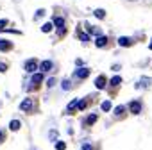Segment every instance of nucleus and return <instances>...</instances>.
<instances>
[{
  "mask_svg": "<svg viewBox=\"0 0 152 150\" xmlns=\"http://www.w3.org/2000/svg\"><path fill=\"white\" fill-rule=\"evenodd\" d=\"M18 111L25 116H34L39 113V98L36 95H25L18 102Z\"/></svg>",
  "mask_w": 152,
  "mask_h": 150,
  "instance_id": "1",
  "label": "nucleus"
},
{
  "mask_svg": "<svg viewBox=\"0 0 152 150\" xmlns=\"http://www.w3.org/2000/svg\"><path fill=\"white\" fill-rule=\"evenodd\" d=\"M99 122H100V113L90 109V111L83 113V116L79 118V127H81L83 130H91Z\"/></svg>",
  "mask_w": 152,
  "mask_h": 150,
  "instance_id": "2",
  "label": "nucleus"
},
{
  "mask_svg": "<svg viewBox=\"0 0 152 150\" xmlns=\"http://www.w3.org/2000/svg\"><path fill=\"white\" fill-rule=\"evenodd\" d=\"M124 86V77H122V73H113L111 77H107V88H106V93L109 95V98L116 97L118 91L122 90Z\"/></svg>",
  "mask_w": 152,
  "mask_h": 150,
  "instance_id": "3",
  "label": "nucleus"
},
{
  "mask_svg": "<svg viewBox=\"0 0 152 150\" xmlns=\"http://www.w3.org/2000/svg\"><path fill=\"white\" fill-rule=\"evenodd\" d=\"M115 38H116V36L104 32V34H100V36H95L93 41H91V45H93L97 50H109V48H113V45H115Z\"/></svg>",
  "mask_w": 152,
  "mask_h": 150,
  "instance_id": "4",
  "label": "nucleus"
},
{
  "mask_svg": "<svg viewBox=\"0 0 152 150\" xmlns=\"http://www.w3.org/2000/svg\"><path fill=\"white\" fill-rule=\"evenodd\" d=\"M91 73H93V68L86 64V66H81V68H73L72 73H70V77L77 84H83V82H86L91 77Z\"/></svg>",
  "mask_w": 152,
  "mask_h": 150,
  "instance_id": "5",
  "label": "nucleus"
},
{
  "mask_svg": "<svg viewBox=\"0 0 152 150\" xmlns=\"http://www.w3.org/2000/svg\"><path fill=\"white\" fill-rule=\"evenodd\" d=\"M125 106H127V111H129L131 116H141V114L145 113V100H143L141 97L131 98Z\"/></svg>",
  "mask_w": 152,
  "mask_h": 150,
  "instance_id": "6",
  "label": "nucleus"
},
{
  "mask_svg": "<svg viewBox=\"0 0 152 150\" xmlns=\"http://www.w3.org/2000/svg\"><path fill=\"white\" fill-rule=\"evenodd\" d=\"M38 70L45 75H52V73L59 71V63L54 57H45V59H39V68Z\"/></svg>",
  "mask_w": 152,
  "mask_h": 150,
  "instance_id": "7",
  "label": "nucleus"
},
{
  "mask_svg": "<svg viewBox=\"0 0 152 150\" xmlns=\"http://www.w3.org/2000/svg\"><path fill=\"white\" fill-rule=\"evenodd\" d=\"M132 88H134L136 91H143V93L150 91V90H152V75H147V73L140 75V77L134 81Z\"/></svg>",
  "mask_w": 152,
  "mask_h": 150,
  "instance_id": "8",
  "label": "nucleus"
},
{
  "mask_svg": "<svg viewBox=\"0 0 152 150\" xmlns=\"http://www.w3.org/2000/svg\"><path fill=\"white\" fill-rule=\"evenodd\" d=\"M115 45H116L120 50H129V48H132L134 45H138V41L134 39L132 34H120V36L115 38Z\"/></svg>",
  "mask_w": 152,
  "mask_h": 150,
  "instance_id": "9",
  "label": "nucleus"
},
{
  "mask_svg": "<svg viewBox=\"0 0 152 150\" xmlns=\"http://www.w3.org/2000/svg\"><path fill=\"white\" fill-rule=\"evenodd\" d=\"M73 38L77 39L83 47H86V48H88V47L91 45V41H93V38H91V36H90L83 27H81V23H79V22H77V25H75V29H73Z\"/></svg>",
  "mask_w": 152,
  "mask_h": 150,
  "instance_id": "10",
  "label": "nucleus"
},
{
  "mask_svg": "<svg viewBox=\"0 0 152 150\" xmlns=\"http://www.w3.org/2000/svg\"><path fill=\"white\" fill-rule=\"evenodd\" d=\"M81 84H77V82H75L72 77H70V75H66V77H59V93L63 95V93H72V91H75V90H77Z\"/></svg>",
  "mask_w": 152,
  "mask_h": 150,
  "instance_id": "11",
  "label": "nucleus"
},
{
  "mask_svg": "<svg viewBox=\"0 0 152 150\" xmlns=\"http://www.w3.org/2000/svg\"><path fill=\"white\" fill-rule=\"evenodd\" d=\"M113 123H118V122H124L127 116H129V111H127V106L125 104H115L113 106V111L109 113Z\"/></svg>",
  "mask_w": 152,
  "mask_h": 150,
  "instance_id": "12",
  "label": "nucleus"
},
{
  "mask_svg": "<svg viewBox=\"0 0 152 150\" xmlns=\"http://www.w3.org/2000/svg\"><path fill=\"white\" fill-rule=\"evenodd\" d=\"M38 68H39V57H34V55H32V57H27V59L22 61V70H23V73H27V75L38 71Z\"/></svg>",
  "mask_w": 152,
  "mask_h": 150,
  "instance_id": "13",
  "label": "nucleus"
},
{
  "mask_svg": "<svg viewBox=\"0 0 152 150\" xmlns=\"http://www.w3.org/2000/svg\"><path fill=\"white\" fill-rule=\"evenodd\" d=\"M15 48H16V45L11 38H7L4 34L0 36V54H11Z\"/></svg>",
  "mask_w": 152,
  "mask_h": 150,
  "instance_id": "14",
  "label": "nucleus"
},
{
  "mask_svg": "<svg viewBox=\"0 0 152 150\" xmlns=\"http://www.w3.org/2000/svg\"><path fill=\"white\" fill-rule=\"evenodd\" d=\"M57 86H59V77H57V73L47 75V79H45V82H43L45 91L52 93V91H56V90H57Z\"/></svg>",
  "mask_w": 152,
  "mask_h": 150,
  "instance_id": "15",
  "label": "nucleus"
},
{
  "mask_svg": "<svg viewBox=\"0 0 152 150\" xmlns=\"http://www.w3.org/2000/svg\"><path fill=\"white\" fill-rule=\"evenodd\" d=\"M113 106H115L113 98L106 97V98H100V100H99L97 109H99V113H100V114H109V113L113 111Z\"/></svg>",
  "mask_w": 152,
  "mask_h": 150,
  "instance_id": "16",
  "label": "nucleus"
},
{
  "mask_svg": "<svg viewBox=\"0 0 152 150\" xmlns=\"http://www.w3.org/2000/svg\"><path fill=\"white\" fill-rule=\"evenodd\" d=\"M93 88H95V91H100V93L106 91V88H107V75H106V73L95 75V79H93Z\"/></svg>",
  "mask_w": 152,
  "mask_h": 150,
  "instance_id": "17",
  "label": "nucleus"
},
{
  "mask_svg": "<svg viewBox=\"0 0 152 150\" xmlns=\"http://www.w3.org/2000/svg\"><path fill=\"white\" fill-rule=\"evenodd\" d=\"M7 130H9V134H18L22 129H23V122H22V118H18V116H13L9 122H7Z\"/></svg>",
  "mask_w": 152,
  "mask_h": 150,
  "instance_id": "18",
  "label": "nucleus"
},
{
  "mask_svg": "<svg viewBox=\"0 0 152 150\" xmlns=\"http://www.w3.org/2000/svg\"><path fill=\"white\" fill-rule=\"evenodd\" d=\"M77 100H79V97H73L72 100L66 102V106L63 109V116H75L77 114Z\"/></svg>",
  "mask_w": 152,
  "mask_h": 150,
  "instance_id": "19",
  "label": "nucleus"
},
{
  "mask_svg": "<svg viewBox=\"0 0 152 150\" xmlns=\"http://www.w3.org/2000/svg\"><path fill=\"white\" fill-rule=\"evenodd\" d=\"M97 22H106L107 20V9L106 7H91V13H90Z\"/></svg>",
  "mask_w": 152,
  "mask_h": 150,
  "instance_id": "20",
  "label": "nucleus"
},
{
  "mask_svg": "<svg viewBox=\"0 0 152 150\" xmlns=\"http://www.w3.org/2000/svg\"><path fill=\"white\" fill-rule=\"evenodd\" d=\"M102 145L99 141L93 139H86V141H79V150H100Z\"/></svg>",
  "mask_w": 152,
  "mask_h": 150,
  "instance_id": "21",
  "label": "nucleus"
},
{
  "mask_svg": "<svg viewBox=\"0 0 152 150\" xmlns=\"http://www.w3.org/2000/svg\"><path fill=\"white\" fill-rule=\"evenodd\" d=\"M47 16H48V9L47 7H38L32 13V22L34 23H41L43 20H47Z\"/></svg>",
  "mask_w": 152,
  "mask_h": 150,
  "instance_id": "22",
  "label": "nucleus"
},
{
  "mask_svg": "<svg viewBox=\"0 0 152 150\" xmlns=\"http://www.w3.org/2000/svg\"><path fill=\"white\" fill-rule=\"evenodd\" d=\"M61 138V130L56 127V125H52V127H48L47 129V141L52 145V143H56L57 139Z\"/></svg>",
  "mask_w": 152,
  "mask_h": 150,
  "instance_id": "23",
  "label": "nucleus"
},
{
  "mask_svg": "<svg viewBox=\"0 0 152 150\" xmlns=\"http://www.w3.org/2000/svg\"><path fill=\"white\" fill-rule=\"evenodd\" d=\"M39 32H41V34H45V36L54 34V23H52V20H50V18H47V20H43V22L39 23Z\"/></svg>",
  "mask_w": 152,
  "mask_h": 150,
  "instance_id": "24",
  "label": "nucleus"
},
{
  "mask_svg": "<svg viewBox=\"0 0 152 150\" xmlns=\"http://www.w3.org/2000/svg\"><path fill=\"white\" fill-rule=\"evenodd\" d=\"M91 38H95V36H100V34H104L106 31H104V27L102 25H99V23H91L90 27H88V31H86Z\"/></svg>",
  "mask_w": 152,
  "mask_h": 150,
  "instance_id": "25",
  "label": "nucleus"
},
{
  "mask_svg": "<svg viewBox=\"0 0 152 150\" xmlns=\"http://www.w3.org/2000/svg\"><path fill=\"white\" fill-rule=\"evenodd\" d=\"M68 34H70V25L68 27H61V29H54V36H56L57 41L59 39H64Z\"/></svg>",
  "mask_w": 152,
  "mask_h": 150,
  "instance_id": "26",
  "label": "nucleus"
},
{
  "mask_svg": "<svg viewBox=\"0 0 152 150\" xmlns=\"http://www.w3.org/2000/svg\"><path fill=\"white\" fill-rule=\"evenodd\" d=\"M2 34H4V36H23V31L18 29V27H13V23H11L7 29H4Z\"/></svg>",
  "mask_w": 152,
  "mask_h": 150,
  "instance_id": "27",
  "label": "nucleus"
},
{
  "mask_svg": "<svg viewBox=\"0 0 152 150\" xmlns=\"http://www.w3.org/2000/svg\"><path fill=\"white\" fill-rule=\"evenodd\" d=\"M7 139H9V130H7V127L0 125V146L6 145V143H7Z\"/></svg>",
  "mask_w": 152,
  "mask_h": 150,
  "instance_id": "28",
  "label": "nucleus"
},
{
  "mask_svg": "<svg viewBox=\"0 0 152 150\" xmlns=\"http://www.w3.org/2000/svg\"><path fill=\"white\" fill-rule=\"evenodd\" d=\"M52 146H54V150H68V141L59 138L56 143H52Z\"/></svg>",
  "mask_w": 152,
  "mask_h": 150,
  "instance_id": "29",
  "label": "nucleus"
},
{
  "mask_svg": "<svg viewBox=\"0 0 152 150\" xmlns=\"http://www.w3.org/2000/svg\"><path fill=\"white\" fill-rule=\"evenodd\" d=\"M9 68H11V63H9L7 59H4V57H0V75L7 73V71H9Z\"/></svg>",
  "mask_w": 152,
  "mask_h": 150,
  "instance_id": "30",
  "label": "nucleus"
},
{
  "mask_svg": "<svg viewBox=\"0 0 152 150\" xmlns=\"http://www.w3.org/2000/svg\"><path fill=\"white\" fill-rule=\"evenodd\" d=\"M132 36H134V39H136L138 43H141V41H145V39H147V32H145L143 29L134 31V32H132Z\"/></svg>",
  "mask_w": 152,
  "mask_h": 150,
  "instance_id": "31",
  "label": "nucleus"
},
{
  "mask_svg": "<svg viewBox=\"0 0 152 150\" xmlns=\"http://www.w3.org/2000/svg\"><path fill=\"white\" fill-rule=\"evenodd\" d=\"M11 23H13V22H11V18H7V16H0V34H2V32H4V29H7Z\"/></svg>",
  "mask_w": 152,
  "mask_h": 150,
  "instance_id": "32",
  "label": "nucleus"
},
{
  "mask_svg": "<svg viewBox=\"0 0 152 150\" xmlns=\"http://www.w3.org/2000/svg\"><path fill=\"white\" fill-rule=\"evenodd\" d=\"M122 70H124V64L118 63V61H115V63L109 64V71H111V73H120Z\"/></svg>",
  "mask_w": 152,
  "mask_h": 150,
  "instance_id": "33",
  "label": "nucleus"
},
{
  "mask_svg": "<svg viewBox=\"0 0 152 150\" xmlns=\"http://www.w3.org/2000/svg\"><path fill=\"white\" fill-rule=\"evenodd\" d=\"M88 63H86V59H83V57H75L73 59V68H81V66H86Z\"/></svg>",
  "mask_w": 152,
  "mask_h": 150,
  "instance_id": "34",
  "label": "nucleus"
},
{
  "mask_svg": "<svg viewBox=\"0 0 152 150\" xmlns=\"http://www.w3.org/2000/svg\"><path fill=\"white\" fill-rule=\"evenodd\" d=\"M150 63H152V59H143V61H140V63H138L136 66H138V68H147V66H148Z\"/></svg>",
  "mask_w": 152,
  "mask_h": 150,
  "instance_id": "35",
  "label": "nucleus"
},
{
  "mask_svg": "<svg viewBox=\"0 0 152 150\" xmlns=\"http://www.w3.org/2000/svg\"><path fill=\"white\" fill-rule=\"evenodd\" d=\"M64 132H66V136H70V138H73V136H75V129H73V127H72V125H68V127H66V130H64Z\"/></svg>",
  "mask_w": 152,
  "mask_h": 150,
  "instance_id": "36",
  "label": "nucleus"
},
{
  "mask_svg": "<svg viewBox=\"0 0 152 150\" xmlns=\"http://www.w3.org/2000/svg\"><path fill=\"white\" fill-rule=\"evenodd\" d=\"M122 2H125V4H140L141 0H122Z\"/></svg>",
  "mask_w": 152,
  "mask_h": 150,
  "instance_id": "37",
  "label": "nucleus"
},
{
  "mask_svg": "<svg viewBox=\"0 0 152 150\" xmlns=\"http://www.w3.org/2000/svg\"><path fill=\"white\" fill-rule=\"evenodd\" d=\"M147 48L152 52V36H150V38H148V41H147Z\"/></svg>",
  "mask_w": 152,
  "mask_h": 150,
  "instance_id": "38",
  "label": "nucleus"
},
{
  "mask_svg": "<svg viewBox=\"0 0 152 150\" xmlns=\"http://www.w3.org/2000/svg\"><path fill=\"white\" fill-rule=\"evenodd\" d=\"M29 150H41V148H38V146H34V145H32V146H29Z\"/></svg>",
  "mask_w": 152,
  "mask_h": 150,
  "instance_id": "39",
  "label": "nucleus"
},
{
  "mask_svg": "<svg viewBox=\"0 0 152 150\" xmlns=\"http://www.w3.org/2000/svg\"><path fill=\"white\" fill-rule=\"evenodd\" d=\"M143 4H152V0H141Z\"/></svg>",
  "mask_w": 152,
  "mask_h": 150,
  "instance_id": "40",
  "label": "nucleus"
},
{
  "mask_svg": "<svg viewBox=\"0 0 152 150\" xmlns=\"http://www.w3.org/2000/svg\"><path fill=\"white\" fill-rule=\"evenodd\" d=\"M0 118H2V113H0Z\"/></svg>",
  "mask_w": 152,
  "mask_h": 150,
  "instance_id": "41",
  "label": "nucleus"
},
{
  "mask_svg": "<svg viewBox=\"0 0 152 150\" xmlns=\"http://www.w3.org/2000/svg\"><path fill=\"white\" fill-rule=\"evenodd\" d=\"M77 2H83V0H77Z\"/></svg>",
  "mask_w": 152,
  "mask_h": 150,
  "instance_id": "42",
  "label": "nucleus"
},
{
  "mask_svg": "<svg viewBox=\"0 0 152 150\" xmlns=\"http://www.w3.org/2000/svg\"><path fill=\"white\" fill-rule=\"evenodd\" d=\"M0 36H2V34H0Z\"/></svg>",
  "mask_w": 152,
  "mask_h": 150,
  "instance_id": "43",
  "label": "nucleus"
}]
</instances>
